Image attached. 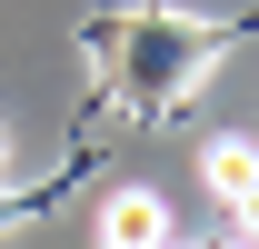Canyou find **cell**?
Returning a JSON list of instances; mask_svg holds the SVG:
<instances>
[{"label":"cell","mask_w":259,"mask_h":249,"mask_svg":"<svg viewBox=\"0 0 259 249\" xmlns=\"http://www.w3.org/2000/svg\"><path fill=\"white\" fill-rule=\"evenodd\" d=\"M239 40H249L239 20H199V10H110V20H80V50L110 60V90L130 110H180Z\"/></svg>","instance_id":"6da1fadb"},{"label":"cell","mask_w":259,"mask_h":249,"mask_svg":"<svg viewBox=\"0 0 259 249\" xmlns=\"http://www.w3.org/2000/svg\"><path fill=\"white\" fill-rule=\"evenodd\" d=\"M169 249H190V239H169Z\"/></svg>","instance_id":"8992f818"},{"label":"cell","mask_w":259,"mask_h":249,"mask_svg":"<svg viewBox=\"0 0 259 249\" xmlns=\"http://www.w3.org/2000/svg\"><path fill=\"white\" fill-rule=\"evenodd\" d=\"M0 159H10V140H0Z\"/></svg>","instance_id":"277c9868"},{"label":"cell","mask_w":259,"mask_h":249,"mask_svg":"<svg viewBox=\"0 0 259 249\" xmlns=\"http://www.w3.org/2000/svg\"><path fill=\"white\" fill-rule=\"evenodd\" d=\"M229 249H249V239H229Z\"/></svg>","instance_id":"5b68a950"},{"label":"cell","mask_w":259,"mask_h":249,"mask_svg":"<svg viewBox=\"0 0 259 249\" xmlns=\"http://www.w3.org/2000/svg\"><path fill=\"white\" fill-rule=\"evenodd\" d=\"M199 180H209V199H220L229 219H249V199H259V150L239 140V130H220V140L199 150Z\"/></svg>","instance_id":"3957f363"},{"label":"cell","mask_w":259,"mask_h":249,"mask_svg":"<svg viewBox=\"0 0 259 249\" xmlns=\"http://www.w3.org/2000/svg\"><path fill=\"white\" fill-rule=\"evenodd\" d=\"M90 229H100V249H169V239H180V219H169L160 189H110Z\"/></svg>","instance_id":"7a4b0ae2"}]
</instances>
